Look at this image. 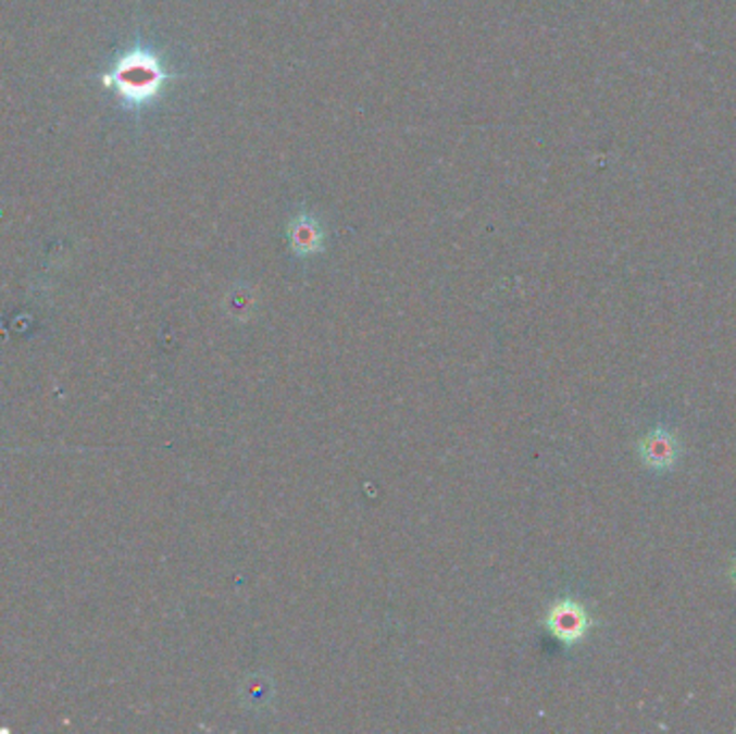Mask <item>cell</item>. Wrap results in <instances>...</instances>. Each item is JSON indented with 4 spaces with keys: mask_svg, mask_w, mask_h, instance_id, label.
<instances>
[{
    "mask_svg": "<svg viewBox=\"0 0 736 734\" xmlns=\"http://www.w3.org/2000/svg\"><path fill=\"white\" fill-rule=\"evenodd\" d=\"M637 455L648 470L665 472L676 465L681 457V441L670 428L657 426L639 439Z\"/></svg>",
    "mask_w": 736,
    "mask_h": 734,
    "instance_id": "obj_3",
    "label": "cell"
},
{
    "mask_svg": "<svg viewBox=\"0 0 736 734\" xmlns=\"http://www.w3.org/2000/svg\"><path fill=\"white\" fill-rule=\"evenodd\" d=\"M731 580H733V584L736 586V560L733 562V567H731Z\"/></svg>",
    "mask_w": 736,
    "mask_h": 734,
    "instance_id": "obj_5",
    "label": "cell"
},
{
    "mask_svg": "<svg viewBox=\"0 0 736 734\" xmlns=\"http://www.w3.org/2000/svg\"><path fill=\"white\" fill-rule=\"evenodd\" d=\"M102 80L108 89L116 91L125 102L145 104L162 91L169 74L155 54L136 50L123 54Z\"/></svg>",
    "mask_w": 736,
    "mask_h": 734,
    "instance_id": "obj_1",
    "label": "cell"
},
{
    "mask_svg": "<svg viewBox=\"0 0 736 734\" xmlns=\"http://www.w3.org/2000/svg\"><path fill=\"white\" fill-rule=\"evenodd\" d=\"M289 239H291V246L296 248L298 254H313L321 248V233H319L315 222L309 220V217H300L289 228Z\"/></svg>",
    "mask_w": 736,
    "mask_h": 734,
    "instance_id": "obj_4",
    "label": "cell"
},
{
    "mask_svg": "<svg viewBox=\"0 0 736 734\" xmlns=\"http://www.w3.org/2000/svg\"><path fill=\"white\" fill-rule=\"evenodd\" d=\"M592 625L595 621L590 619L586 606L571 597L553 601V606L545 617V627L558 642H562L569 648L577 646L588 635V631L592 630Z\"/></svg>",
    "mask_w": 736,
    "mask_h": 734,
    "instance_id": "obj_2",
    "label": "cell"
}]
</instances>
